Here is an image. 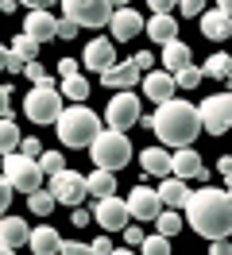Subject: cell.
Segmentation results:
<instances>
[{"label": "cell", "mask_w": 232, "mask_h": 255, "mask_svg": "<svg viewBox=\"0 0 232 255\" xmlns=\"http://www.w3.org/2000/svg\"><path fill=\"white\" fill-rule=\"evenodd\" d=\"M143 124L151 128L155 135H159V147H167V151H182V147H194L201 131V112L198 105H190V101H167V105H159L155 116H143Z\"/></svg>", "instance_id": "obj_1"}, {"label": "cell", "mask_w": 232, "mask_h": 255, "mask_svg": "<svg viewBox=\"0 0 232 255\" xmlns=\"http://www.w3.org/2000/svg\"><path fill=\"white\" fill-rule=\"evenodd\" d=\"M186 221L190 228L205 236L209 244L217 240H229L232 236V193L229 190H217V186H205L190 197L186 205Z\"/></svg>", "instance_id": "obj_2"}, {"label": "cell", "mask_w": 232, "mask_h": 255, "mask_svg": "<svg viewBox=\"0 0 232 255\" xmlns=\"http://www.w3.org/2000/svg\"><path fill=\"white\" fill-rule=\"evenodd\" d=\"M58 139L66 147H77V151H85V147L97 143V135L105 131L101 128V116L89 109V105H66V112H62L58 124Z\"/></svg>", "instance_id": "obj_3"}, {"label": "cell", "mask_w": 232, "mask_h": 255, "mask_svg": "<svg viewBox=\"0 0 232 255\" xmlns=\"http://www.w3.org/2000/svg\"><path fill=\"white\" fill-rule=\"evenodd\" d=\"M89 155H93V166H97V170H112V174H116L120 166L132 162V139H128L124 131H112V128H108V131L97 135V143L89 147Z\"/></svg>", "instance_id": "obj_4"}, {"label": "cell", "mask_w": 232, "mask_h": 255, "mask_svg": "<svg viewBox=\"0 0 232 255\" xmlns=\"http://www.w3.org/2000/svg\"><path fill=\"white\" fill-rule=\"evenodd\" d=\"M62 101H66L62 89H54V85H35V89L23 97V116H27L31 124H58L62 112H66Z\"/></svg>", "instance_id": "obj_5"}, {"label": "cell", "mask_w": 232, "mask_h": 255, "mask_svg": "<svg viewBox=\"0 0 232 255\" xmlns=\"http://www.w3.org/2000/svg\"><path fill=\"white\" fill-rule=\"evenodd\" d=\"M4 178L12 182L19 193H39V182H43V166H39V159H27L23 151H15V155H4Z\"/></svg>", "instance_id": "obj_6"}, {"label": "cell", "mask_w": 232, "mask_h": 255, "mask_svg": "<svg viewBox=\"0 0 232 255\" xmlns=\"http://www.w3.org/2000/svg\"><path fill=\"white\" fill-rule=\"evenodd\" d=\"M62 16L74 19L77 27H108L116 16V4H108V0H66Z\"/></svg>", "instance_id": "obj_7"}, {"label": "cell", "mask_w": 232, "mask_h": 255, "mask_svg": "<svg viewBox=\"0 0 232 255\" xmlns=\"http://www.w3.org/2000/svg\"><path fill=\"white\" fill-rule=\"evenodd\" d=\"M201 112V128L209 131V135H225L232 128V93H213V97H205L198 105Z\"/></svg>", "instance_id": "obj_8"}, {"label": "cell", "mask_w": 232, "mask_h": 255, "mask_svg": "<svg viewBox=\"0 0 232 255\" xmlns=\"http://www.w3.org/2000/svg\"><path fill=\"white\" fill-rule=\"evenodd\" d=\"M50 193L58 197V205H70V209H81V201L89 197V178L77 174V170H62V174L50 178Z\"/></svg>", "instance_id": "obj_9"}, {"label": "cell", "mask_w": 232, "mask_h": 255, "mask_svg": "<svg viewBox=\"0 0 232 255\" xmlns=\"http://www.w3.org/2000/svg\"><path fill=\"white\" fill-rule=\"evenodd\" d=\"M105 120L112 131H128L132 124H143V112H139V97L136 93H116L105 109Z\"/></svg>", "instance_id": "obj_10"}, {"label": "cell", "mask_w": 232, "mask_h": 255, "mask_svg": "<svg viewBox=\"0 0 232 255\" xmlns=\"http://www.w3.org/2000/svg\"><path fill=\"white\" fill-rule=\"evenodd\" d=\"M27 8H31V12H27V19H23V35H31L39 47L50 43V39H58V16H50L39 0H31Z\"/></svg>", "instance_id": "obj_11"}, {"label": "cell", "mask_w": 232, "mask_h": 255, "mask_svg": "<svg viewBox=\"0 0 232 255\" xmlns=\"http://www.w3.org/2000/svg\"><path fill=\"white\" fill-rule=\"evenodd\" d=\"M93 221L101 224L105 232H124V228H128V221H132L128 197H105V201H97V209H93Z\"/></svg>", "instance_id": "obj_12"}, {"label": "cell", "mask_w": 232, "mask_h": 255, "mask_svg": "<svg viewBox=\"0 0 232 255\" xmlns=\"http://www.w3.org/2000/svg\"><path fill=\"white\" fill-rule=\"evenodd\" d=\"M128 209H132V221H159L163 213H167V205H163V197H159V190H151V186H136V190L128 193Z\"/></svg>", "instance_id": "obj_13"}, {"label": "cell", "mask_w": 232, "mask_h": 255, "mask_svg": "<svg viewBox=\"0 0 232 255\" xmlns=\"http://www.w3.org/2000/svg\"><path fill=\"white\" fill-rule=\"evenodd\" d=\"M108 27H112V43H128V39H136V35L143 31V27H147V19L139 16L136 8H128V4H120Z\"/></svg>", "instance_id": "obj_14"}, {"label": "cell", "mask_w": 232, "mask_h": 255, "mask_svg": "<svg viewBox=\"0 0 232 255\" xmlns=\"http://www.w3.org/2000/svg\"><path fill=\"white\" fill-rule=\"evenodd\" d=\"M85 70H93V74H108L112 66H116V43L112 39H93V43H85Z\"/></svg>", "instance_id": "obj_15"}, {"label": "cell", "mask_w": 232, "mask_h": 255, "mask_svg": "<svg viewBox=\"0 0 232 255\" xmlns=\"http://www.w3.org/2000/svg\"><path fill=\"white\" fill-rule=\"evenodd\" d=\"M101 81H105L108 89H116V93H132L136 85H143V70L128 58V62H116L108 74H101Z\"/></svg>", "instance_id": "obj_16"}, {"label": "cell", "mask_w": 232, "mask_h": 255, "mask_svg": "<svg viewBox=\"0 0 232 255\" xmlns=\"http://www.w3.org/2000/svg\"><path fill=\"white\" fill-rule=\"evenodd\" d=\"M139 166H143V174L167 182V178H174V151H167V147H143Z\"/></svg>", "instance_id": "obj_17"}, {"label": "cell", "mask_w": 232, "mask_h": 255, "mask_svg": "<svg viewBox=\"0 0 232 255\" xmlns=\"http://www.w3.org/2000/svg\"><path fill=\"white\" fill-rule=\"evenodd\" d=\"M174 89H178V81H174V74H167V70H151V74L143 78V97H147L151 105L174 101Z\"/></svg>", "instance_id": "obj_18"}, {"label": "cell", "mask_w": 232, "mask_h": 255, "mask_svg": "<svg viewBox=\"0 0 232 255\" xmlns=\"http://www.w3.org/2000/svg\"><path fill=\"white\" fill-rule=\"evenodd\" d=\"M31 236H35V228H31L23 217H4V224H0V244L8 248V252H19L23 244H31Z\"/></svg>", "instance_id": "obj_19"}, {"label": "cell", "mask_w": 232, "mask_h": 255, "mask_svg": "<svg viewBox=\"0 0 232 255\" xmlns=\"http://www.w3.org/2000/svg\"><path fill=\"white\" fill-rule=\"evenodd\" d=\"M201 35L213 39V43H225L232 35V16H225L221 8H209V12L201 16Z\"/></svg>", "instance_id": "obj_20"}, {"label": "cell", "mask_w": 232, "mask_h": 255, "mask_svg": "<svg viewBox=\"0 0 232 255\" xmlns=\"http://www.w3.org/2000/svg\"><path fill=\"white\" fill-rule=\"evenodd\" d=\"M62 244H66V240L54 232V224H39L27 248H31L35 255H62Z\"/></svg>", "instance_id": "obj_21"}, {"label": "cell", "mask_w": 232, "mask_h": 255, "mask_svg": "<svg viewBox=\"0 0 232 255\" xmlns=\"http://www.w3.org/2000/svg\"><path fill=\"white\" fill-rule=\"evenodd\" d=\"M159 197H163V205H167V209L182 213V209L190 205V197H194V193L186 190V182H182V178H167V182L159 186Z\"/></svg>", "instance_id": "obj_22"}, {"label": "cell", "mask_w": 232, "mask_h": 255, "mask_svg": "<svg viewBox=\"0 0 232 255\" xmlns=\"http://www.w3.org/2000/svg\"><path fill=\"white\" fill-rule=\"evenodd\" d=\"M190 66H194V58H190V47H186L182 39H174L170 47H163V70H167V74L178 78V74L190 70Z\"/></svg>", "instance_id": "obj_23"}, {"label": "cell", "mask_w": 232, "mask_h": 255, "mask_svg": "<svg viewBox=\"0 0 232 255\" xmlns=\"http://www.w3.org/2000/svg\"><path fill=\"white\" fill-rule=\"evenodd\" d=\"M174 178H205V166H201V155L194 147H182V151H174Z\"/></svg>", "instance_id": "obj_24"}, {"label": "cell", "mask_w": 232, "mask_h": 255, "mask_svg": "<svg viewBox=\"0 0 232 255\" xmlns=\"http://www.w3.org/2000/svg\"><path fill=\"white\" fill-rule=\"evenodd\" d=\"M147 35H151V43L170 47V43L178 39V23H174V16H151L147 19Z\"/></svg>", "instance_id": "obj_25"}, {"label": "cell", "mask_w": 232, "mask_h": 255, "mask_svg": "<svg viewBox=\"0 0 232 255\" xmlns=\"http://www.w3.org/2000/svg\"><path fill=\"white\" fill-rule=\"evenodd\" d=\"M89 197H97V201L116 197V174L112 170H93L89 174Z\"/></svg>", "instance_id": "obj_26"}, {"label": "cell", "mask_w": 232, "mask_h": 255, "mask_svg": "<svg viewBox=\"0 0 232 255\" xmlns=\"http://www.w3.org/2000/svg\"><path fill=\"white\" fill-rule=\"evenodd\" d=\"M62 97H66L70 105H85V101H89V81L81 78V74L70 78V81H62Z\"/></svg>", "instance_id": "obj_27"}, {"label": "cell", "mask_w": 232, "mask_h": 255, "mask_svg": "<svg viewBox=\"0 0 232 255\" xmlns=\"http://www.w3.org/2000/svg\"><path fill=\"white\" fill-rule=\"evenodd\" d=\"M54 205H58V197H54L50 190H39V193H31V197H27V209L35 213V217H50Z\"/></svg>", "instance_id": "obj_28"}, {"label": "cell", "mask_w": 232, "mask_h": 255, "mask_svg": "<svg viewBox=\"0 0 232 255\" xmlns=\"http://www.w3.org/2000/svg\"><path fill=\"white\" fill-rule=\"evenodd\" d=\"M19 143H23V135H19L15 120H4V124H0V147H4V155H15Z\"/></svg>", "instance_id": "obj_29"}, {"label": "cell", "mask_w": 232, "mask_h": 255, "mask_svg": "<svg viewBox=\"0 0 232 255\" xmlns=\"http://www.w3.org/2000/svg\"><path fill=\"white\" fill-rule=\"evenodd\" d=\"M155 228H159V236H167V240H170V236H178V232H182V213L167 209V213L155 221Z\"/></svg>", "instance_id": "obj_30"}, {"label": "cell", "mask_w": 232, "mask_h": 255, "mask_svg": "<svg viewBox=\"0 0 232 255\" xmlns=\"http://www.w3.org/2000/svg\"><path fill=\"white\" fill-rule=\"evenodd\" d=\"M209 78H229L232 74V54H209V62L201 66Z\"/></svg>", "instance_id": "obj_31"}, {"label": "cell", "mask_w": 232, "mask_h": 255, "mask_svg": "<svg viewBox=\"0 0 232 255\" xmlns=\"http://www.w3.org/2000/svg\"><path fill=\"white\" fill-rule=\"evenodd\" d=\"M12 50L31 66V62H35V54H39V43H35L31 35H15V39H12Z\"/></svg>", "instance_id": "obj_32"}, {"label": "cell", "mask_w": 232, "mask_h": 255, "mask_svg": "<svg viewBox=\"0 0 232 255\" xmlns=\"http://www.w3.org/2000/svg\"><path fill=\"white\" fill-rule=\"evenodd\" d=\"M139 252H143V255H170V240L155 232V236L143 240V248H139Z\"/></svg>", "instance_id": "obj_33"}, {"label": "cell", "mask_w": 232, "mask_h": 255, "mask_svg": "<svg viewBox=\"0 0 232 255\" xmlns=\"http://www.w3.org/2000/svg\"><path fill=\"white\" fill-rule=\"evenodd\" d=\"M39 166H43V174L54 178V174H62V170H66V159H62L58 151H46L43 159H39Z\"/></svg>", "instance_id": "obj_34"}, {"label": "cell", "mask_w": 232, "mask_h": 255, "mask_svg": "<svg viewBox=\"0 0 232 255\" xmlns=\"http://www.w3.org/2000/svg\"><path fill=\"white\" fill-rule=\"evenodd\" d=\"M201 78H205V70H201V66H190V70H182V74H178V85H182V89H198L201 85Z\"/></svg>", "instance_id": "obj_35"}, {"label": "cell", "mask_w": 232, "mask_h": 255, "mask_svg": "<svg viewBox=\"0 0 232 255\" xmlns=\"http://www.w3.org/2000/svg\"><path fill=\"white\" fill-rule=\"evenodd\" d=\"M0 62H4V70H8V74H23V70H27V62H23V58H19V54H15L12 47H4Z\"/></svg>", "instance_id": "obj_36"}, {"label": "cell", "mask_w": 232, "mask_h": 255, "mask_svg": "<svg viewBox=\"0 0 232 255\" xmlns=\"http://www.w3.org/2000/svg\"><path fill=\"white\" fill-rule=\"evenodd\" d=\"M23 78H31L35 85H54V78H50V74H46V70H43L39 62H31L27 70H23Z\"/></svg>", "instance_id": "obj_37"}, {"label": "cell", "mask_w": 232, "mask_h": 255, "mask_svg": "<svg viewBox=\"0 0 232 255\" xmlns=\"http://www.w3.org/2000/svg\"><path fill=\"white\" fill-rule=\"evenodd\" d=\"M19 151H23L27 159H43V155H46L43 147H39V139H35V135H23V143H19Z\"/></svg>", "instance_id": "obj_38"}, {"label": "cell", "mask_w": 232, "mask_h": 255, "mask_svg": "<svg viewBox=\"0 0 232 255\" xmlns=\"http://www.w3.org/2000/svg\"><path fill=\"white\" fill-rule=\"evenodd\" d=\"M62 255H97V252H93V244H77V240H66V244H62Z\"/></svg>", "instance_id": "obj_39"}, {"label": "cell", "mask_w": 232, "mask_h": 255, "mask_svg": "<svg viewBox=\"0 0 232 255\" xmlns=\"http://www.w3.org/2000/svg\"><path fill=\"white\" fill-rule=\"evenodd\" d=\"M77 66H81V62H77V58H62V62H58V78H62V81L77 78Z\"/></svg>", "instance_id": "obj_40"}, {"label": "cell", "mask_w": 232, "mask_h": 255, "mask_svg": "<svg viewBox=\"0 0 232 255\" xmlns=\"http://www.w3.org/2000/svg\"><path fill=\"white\" fill-rule=\"evenodd\" d=\"M178 12H182V16H205L209 8H205L201 0H186V4H178Z\"/></svg>", "instance_id": "obj_41"}, {"label": "cell", "mask_w": 232, "mask_h": 255, "mask_svg": "<svg viewBox=\"0 0 232 255\" xmlns=\"http://www.w3.org/2000/svg\"><path fill=\"white\" fill-rule=\"evenodd\" d=\"M132 62H136L139 70H143V78H147V74H151V66H155V54H151V50H139V54L132 58Z\"/></svg>", "instance_id": "obj_42"}, {"label": "cell", "mask_w": 232, "mask_h": 255, "mask_svg": "<svg viewBox=\"0 0 232 255\" xmlns=\"http://www.w3.org/2000/svg\"><path fill=\"white\" fill-rule=\"evenodd\" d=\"M124 240H128V244H136V248H143L147 232H143V228H132V224H128V228H124Z\"/></svg>", "instance_id": "obj_43"}, {"label": "cell", "mask_w": 232, "mask_h": 255, "mask_svg": "<svg viewBox=\"0 0 232 255\" xmlns=\"http://www.w3.org/2000/svg\"><path fill=\"white\" fill-rule=\"evenodd\" d=\"M74 35H77V23L62 16V19H58V39H74Z\"/></svg>", "instance_id": "obj_44"}, {"label": "cell", "mask_w": 232, "mask_h": 255, "mask_svg": "<svg viewBox=\"0 0 232 255\" xmlns=\"http://www.w3.org/2000/svg\"><path fill=\"white\" fill-rule=\"evenodd\" d=\"M12 193H19V190H15L12 182H8V178H4V182H0V205H4V209L12 205Z\"/></svg>", "instance_id": "obj_45"}, {"label": "cell", "mask_w": 232, "mask_h": 255, "mask_svg": "<svg viewBox=\"0 0 232 255\" xmlns=\"http://www.w3.org/2000/svg\"><path fill=\"white\" fill-rule=\"evenodd\" d=\"M93 252H97V255H112L116 248H112V240H108V236H97V240H93Z\"/></svg>", "instance_id": "obj_46"}, {"label": "cell", "mask_w": 232, "mask_h": 255, "mask_svg": "<svg viewBox=\"0 0 232 255\" xmlns=\"http://www.w3.org/2000/svg\"><path fill=\"white\" fill-rule=\"evenodd\" d=\"M209 255H232V244L229 240H217V244H209Z\"/></svg>", "instance_id": "obj_47"}, {"label": "cell", "mask_w": 232, "mask_h": 255, "mask_svg": "<svg viewBox=\"0 0 232 255\" xmlns=\"http://www.w3.org/2000/svg\"><path fill=\"white\" fill-rule=\"evenodd\" d=\"M89 217H93L89 209H74V224H77V228H85V224H89Z\"/></svg>", "instance_id": "obj_48"}, {"label": "cell", "mask_w": 232, "mask_h": 255, "mask_svg": "<svg viewBox=\"0 0 232 255\" xmlns=\"http://www.w3.org/2000/svg\"><path fill=\"white\" fill-rule=\"evenodd\" d=\"M217 170H221V174H225V178H232V155H225V159L217 162Z\"/></svg>", "instance_id": "obj_49"}, {"label": "cell", "mask_w": 232, "mask_h": 255, "mask_svg": "<svg viewBox=\"0 0 232 255\" xmlns=\"http://www.w3.org/2000/svg\"><path fill=\"white\" fill-rule=\"evenodd\" d=\"M217 8H221V12H225V16H232V0H221V4H217Z\"/></svg>", "instance_id": "obj_50"}, {"label": "cell", "mask_w": 232, "mask_h": 255, "mask_svg": "<svg viewBox=\"0 0 232 255\" xmlns=\"http://www.w3.org/2000/svg\"><path fill=\"white\" fill-rule=\"evenodd\" d=\"M112 255H136V252H132V248H116Z\"/></svg>", "instance_id": "obj_51"}, {"label": "cell", "mask_w": 232, "mask_h": 255, "mask_svg": "<svg viewBox=\"0 0 232 255\" xmlns=\"http://www.w3.org/2000/svg\"><path fill=\"white\" fill-rule=\"evenodd\" d=\"M0 255H15V252H8V248H4V252H0Z\"/></svg>", "instance_id": "obj_52"}, {"label": "cell", "mask_w": 232, "mask_h": 255, "mask_svg": "<svg viewBox=\"0 0 232 255\" xmlns=\"http://www.w3.org/2000/svg\"><path fill=\"white\" fill-rule=\"evenodd\" d=\"M229 193H232V178H229Z\"/></svg>", "instance_id": "obj_53"}]
</instances>
